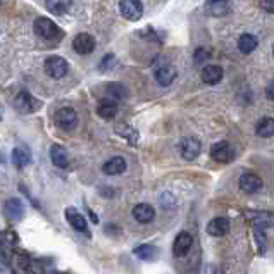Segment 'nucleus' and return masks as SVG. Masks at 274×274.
Returning <instances> with one entry per match:
<instances>
[{"label":"nucleus","instance_id":"1","mask_svg":"<svg viewBox=\"0 0 274 274\" xmlns=\"http://www.w3.org/2000/svg\"><path fill=\"white\" fill-rule=\"evenodd\" d=\"M33 30H35L36 36L44 40H55L60 36L59 26L49 17H36L35 23H33Z\"/></svg>","mask_w":274,"mask_h":274},{"label":"nucleus","instance_id":"2","mask_svg":"<svg viewBox=\"0 0 274 274\" xmlns=\"http://www.w3.org/2000/svg\"><path fill=\"white\" fill-rule=\"evenodd\" d=\"M44 68H45L47 76H50V78H54V79H60V78H64L66 74H68L69 64H68V60H66L64 57H59V55H52V57H49V59L45 60Z\"/></svg>","mask_w":274,"mask_h":274},{"label":"nucleus","instance_id":"3","mask_svg":"<svg viewBox=\"0 0 274 274\" xmlns=\"http://www.w3.org/2000/svg\"><path fill=\"white\" fill-rule=\"evenodd\" d=\"M54 121H55V126L60 128L62 131H71L78 124V116H76V112H74V109L60 107L54 114Z\"/></svg>","mask_w":274,"mask_h":274},{"label":"nucleus","instance_id":"4","mask_svg":"<svg viewBox=\"0 0 274 274\" xmlns=\"http://www.w3.org/2000/svg\"><path fill=\"white\" fill-rule=\"evenodd\" d=\"M14 106H16L17 111L23 112V114H31V112L38 111L41 103L36 100L30 92H25V90H23V92L17 93L16 98H14Z\"/></svg>","mask_w":274,"mask_h":274},{"label":"nucleus","instance_id":"5","mask_svg":"<svg viewBox=\"0 0 274 274\" xmlns=\"http://www.w3.org/2000/svg\"><path fill=\"white\" fill-rule=\"evenodd\" d=\"M119 11L128 21H138L143 16V4L140 0H122L119 2Z\"/></svg>","mask_w":274,"mask_h":274},{"label":"nucleus","instance_id":"6","mask_svg":"<svg viewBox=\"0 0 274 274\" xmlns=\"http://www.w3.org/2000/svg\"><path fill=\"white\" fill-rule=\"evenodd\" d=\"M73 49L78 52L79 55H90L95 50V38L90 33H79L73 40Z\"/></svg>","mask_w":274,"mask_h":274},{"label":"nucleus","instance_id":"7","mask_svg":"<svg viewBox=\"0 0 274 274\" xmlns=\"http://www.w3.org/2000/svg\"><path fill=\"white\" fill-rule=\"evenodd\" d=\"M176 76H178L176 68L169 62H164L155 68V79H157V83L160 87H169V85L176 79Z\"/></svg>","mask_w":274,"mask_h":274},{"label":"nucleus","instance_id":"8","mask_svg":"<svg viewBox=\"0 0 274 274\" xmlns=\"http://www.w3.org/2000/svg\"><path fill=\"white\" fill-rule=\"evenodd\" d=\"M66 219H68V223L73 226L74 229L79 231V233L90 236V229H88V223L87 219H85V216L81 212H78L74 207H69V209H66Z\"/></svg>","mask_w":274,"mask_h":274},{"label":"nucleus","instance_id":"9","mask_svg":"<svg viewBox=\"0 0 274 274\" xmlns=\"http://www.w3.org/2000/svg\"><path fill=\"white\" fill-rule=\"evenodd\" d=\"M179 150H181V155L185 160H195L200 154V141H198L195 136H186L183 138L181 145H179Z\"/></svg>","mask_w":274,"mask_h":274},{"label":"nucleus","instance_id":"10","mask_svg":"<svg viewBox=\"0 0 274 274\" xmlns=\"http://www.w3.org/2000/svg\"><path fill=\"white\" fill-rule=\"evenodd\" d=\"M210 157L216 162H229L233 159V149L228 141H217L210 147Z\"/></svg>","mask_w":274,"mask_h":274},{"label":"nucleus","instance_id":"11","mask_svg":"<svg viewBox=\"0 0 274 274\" xmlns=\"http://www.w3.org/2000/svg\"><path fill=\"white\" fill-rule=\"evenodd\" d=\"M240 188H242V192L255 193L262 188V179L255 173H243L240 176Z\"/></svg>","mask_w":274,"mask_h":274},{"label":"nucleus","instance_id":"12","mask_svg":"<svg viewBox=\"0 0 274 274\" xmlns=\"http://www.w3.org/2000/svg\"><path fill=\"white\" fill-rule=\"evenodd\" d=\"M192 245H193L192 235L188 233V231H181V233L176 236V240H174L173 252L176 257H183V255H186L188 252H190Z\"/></svg>","mask_w":274,"mask_h":274},{"label":"nucleus","instance_id":"13","mask_svg":"<svg viewBox=\"0 0 274 274\" xmlns=\"http://www.w3.org/2000/svg\"><path fill=\"white\" fill-rule=\"evenodd\" d=\"M247 217H248L250 221H252V224L255 226V228L266 229V228H272V226H274V214H271V212L248 210L247 212Z\"/></svg>","mask_w":274,"mask_h":274},{"label":"nucleus","instance_id":"14","mask_svg":"<svg viewBox=\"0 0 274 274\" xmlns=\"http://www.w3.org/2000/svg\"><path fill=\"white\" fill-rule=\"evenodd\" d=\"M4 212H6L9 219L19 221L25 216V205H23L19 198H9V200H6V204H4Z\"/></svg>","mask_w":274,"mask_h":274},{"label":"nucleus","instance_id":"15","mask_svg":"<svg viewBox=\"0 0 274 274\" xmlns=\"http://www.w3.org/2000/svg\"><path fill=\"white\" fill-rule=\"evenodd\" d=\"M133 217L138 221L140 224H149L154 221L155 209L149 204H138V205L133 207Z\"/></svg>","mask_w":274,"mask_h":274},{"label":"nucleus","instance_id":"16","mask_svg":"<svg viewBox=\"0 0 274 274\" xmlns=\"http://www.w3.org/2000/svg\"><path fill=\"white\" fill-rule=\"evenodd\" d=\"M223 76H224V71L221 66L210 64L202 69V81L207 85H217L221 79H223Z\"/></svg>","mask_w":274,"mask_h":274},{"label":"nucleus","instance_id":"17","mask_svg":"<svg viewBox=\"0 0 274 274\" xmlns=\"http://www.w3.org/2000/svg\"><path fill=\"white\" fill-rule=\"evenodd\" d=\"M97 114L102 119H114L117 114V103L114 98H102L97 106Z\"/></svg>","mask_w":274,"mask_h":274},{"label":"nucleus","instance_id":"18","mask_svg":"<svg viewBox=\"0 0 274 274\" xmlns=\"http://www.w3.org/2000/svg\"><path fill=\"white\" fill-rule=\"evenodd\" d=\"M50 160L54 166H57L60 169L68 167L69 164V157H68V152H66V149L62 147V145L59 143H54L50 147Z\"/></svg>","mask_w":274,"mask_h":274},{"label":"nucleus","instance_id":"19","mask_svg":"<svg viewBox=\"0 0 274 274\" xmlns=\"http://www.w3.org/2000/svg\"><path fill=\"white\" fill-rule=\"evenodd\" d=\"M126 167H128V164L122 157H112L102 166V171L103 174H107V176H116V174L124 173Z\"/></svg>","mask_w":274,"mask_h":274},{"label":"nucleus","instance_id":"20","mask_svg":"<svg viewBox=\"0 0 274 274\" xmlns=\"http://www.w3.org/2000/svg\"><path fill=\"white\" fill-rule=\"evenodd\" d=\"M207 233L210 236H224L226 233H229L228 217H214L207 226Z\"/></svg>","mask_w":274,"mask_h":274},{"label":"nucleus","instance_id":"21","mask_svg":"<svg viewBox=\"0 0 274 274\" xmlns=\"http://www.w3.org/2000/svg\"><path fill=\"white\" fill-rule=\"evenodd\" d=\"M9 266H11L12 274H25L28 271V266H30V259L23 252H14L12 261Z\"/></svg>","mask_w":274,"mask_h":274},{"label":"nucleus","instance_id":"22","mask_svg":"<svg viewBox=\"0 0 274 274\" xmlns=\"http://www.w3.org/2000/svg\"><path fill=\"white\" fill-rule=\"evenodd\" d=\"M12 160H14V164H16L17 169H23V167L30 166L33 157H31V152L28 149L16 147V149L12 150Z\"/></svg>","mask_w":274,"mask_h":274},{"label":"nucleus","instance_id":"23","mask_svg":"<svg viewBox=\"0 0 274 274\" xmlns=\"http://www.w3.org/2000/svg\"><path fill=\"white\" fill-rule=\"evenodd\" d=\"M255 133L262 138H271L274 136V117H262L255 126Z\"/></svg>","mask_w":274,"mask_h":274},{"label":"nucleus","instance_id":"24","mask_svg":"<svg viewBox=\"0 0 274 274\" xmlns=\"http://www.w3.org/2000/svg\"><path fill=\"white\" fill-rule=\"evenodd\" d=\"M257 45H259V40L255 38L254 35H250V33H243V35L238 38V49H240V52H243V54L254 52L257 49Z\"/></svg>","mask_w":274,"mask_h":274},{"label":"nucleus","instance_id":"25","mask_svg":"<svg viewBox=\"0 0 274 274\" xmlns=\"http://www.w3.org/2000/svg\"><path fill=\"white\" fill-rule=\"evenodd\" d=\"M207 11L212 16H226L231 11V4L226 2V0H216V2H207L205 4Z\"/></svg>","mask_w":274,"mask_h":274},{"label":"nucleus","instance_id":"26","mask_svg":"<svg viewBox=\"0 0 274 274\" xmlns=\"http://www.w3.org/2000/svg\"><path fill=\"white\" fill-rule=\"evenodd\" d=\"M133 252L136 257L143 259V261H154V259L159 255V250H157V247H154V245H138Z\"/></svg>","mask_w":274,"mask_h":274},{"label":"nucleus","instance_id":"27","mask_svg":"<svg viewBox=\"0 0 274 274\" xmlns=\"http://www.w3.org/2000/svg\"><path fill=\"white\" fill-rule=\"evenodd\" d=\"M17 235H16V231H11V229H7V231H4L2 233V250H9V252H14V247L17 245Z\"/></svg>","mask_w":274,"mask_h":274},{"label":"nucleus","instance_id":"28","mask_svg":"<svg viewBox=\"0 0 274 274\" xmlns=\"http://www.w3.org/2000/svg\"><path fill=\"white\" fill-rule=\"evenodd\" d=\"M116 131L121 136H124V138L130 141L131 145H135L136 141H138V131H135L133 128H130V126H126V124H117L116 126Z\"/></svg>","mask_w":274,"mask_h":274},{"label":"nucleus","instance_id":"29","mask_svg":"<svg viewBox=\"0 0 274 274\" xmlns=\"http://www.w3.org/2000/svg\"><path fill=\"white\" fill-rule=\"evenodd\" d=\"M45 7L49 9L50 12L60 16V14L68 12V9L71 7V2H66V0H54V2H45Z\"/></svg>","mask_w":274,"mask_h":274},{"label":"nucleus","instance_id":"30","mask_svg":"<svg viewBox=\"0 0 274 274\" xmlns=\"http://www.w3.org/2000/svg\"><path fill=\"white\" fill-rule=\"evenodd\" d=\"M107 93H109V98H126L128 97V90L122 87V85H117V83H112L107 87Z\"/></svg>","mask_w":274,"mask_h":274},{"label":"nucleus","instance_id":"31","mask_svg":"<svg viewBox=\"0 0 274 274\" xmlns=\"http://www.w3.org/2000/svg\"><path fill=\"white\" fill-rule=\"evenodd\" d=\"M210 57L209 50H205L204 47H200V49H197L195 52V62L197 64H205V60Z\"/></svg>","mask_w":274,"mask_h":274},{"label":"nucleus","instance_id":"32","mask_svg":"<svg viewBox=\"0 0 274 274\" xmlns=\"http://www.w3.org/2000/svg\"><path fill=\"white\" fill-rule=\"evenodd\" d=\"M266 95L269 100H274V81H271L267 85V88H266Z\"/></svg>","mask_w":274,"mask_h":274},{"label":"nucleus","instance_id":"33","mask_svg":"<svg viewBox=\"0 0 274 274\" xmlns=\"http://www.w3.org/2000/svg\"><path fill=\"white\" fill-rule=\"evenodd\" d=\"M261 7L266 9L267 12H272L274 14V0H272V2H261Z\"/></svg>","mask_w":274,"mask_h":274},{"label":"nucleus","instance_id":"34","mask_svg":"<svg viewBox=\"0 0 274 274\" xmlns=\"http://www.w3.org/2000/svg\"><path fill=\"white\" fill-rule=\"evenodd\" d=\"M49 274H68V272H62V271H55V269H54V271H50Z\"/></svg>","mask_w":274,"mask_h":274},{"label":"nucleus","instance_id":"35","mask_svg":"<svg viewBox=\"0 0 274 274\" xmlns=\"http://www.w3.org/2000/svg\"><path fill=\"white\" fill-rule=\"evenodd\" d=\"M272 54H274V47H272Z\"/></svg>","mask_w":274,"mask_h":274}]
</instances>
